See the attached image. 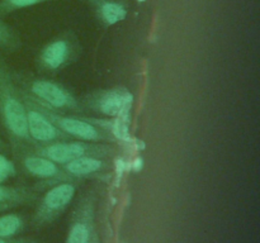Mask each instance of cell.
Masks as SVG:
<instances>
[{
    "instance_id": "obj_2",
    "label": "cell",
    "mask_w": 260,
    "mask_h": 243,
    "mask_svg": "<svg viewBox=\"0 0 260 243\" xmlns=\"http://www.w3.org/2000/svg\"><path fill=\"white\" fill-rule=\"evenodd\" d=\"M22 90L42 105L58 113H83L81 101L71 91L56 81L42 77H20Z\"/></svg>"
},
{
    "instance_id": "obj_7",
    "label": "cell",
    "mask_w": 260,
    "mask_h": 243,
    "mask_svg": "<svg viewBox=\"0 0 260 243\" xmlns=\"http://www.w3.org/2000/svg\"><path fill=\"white\" fill-rule=\"evenodd\" d=\"M37 101V100H36ZM41 110L45 113V115L60 129L62 133L70 138H76L79 141H88V142H102V143H116V137L108 131L96 124L89 123V122L83 120V119L75 118L71 115H63L62 113L52 110L47 106L38 103Z\"/></svg>"
},
{
    "instance_id": "obj_11",
    "label": "cell",
    "mask_w": 260,
    "mask_h": 243,
    "mask_svg": "<svg viewBox=\"0 0 260 243\" xmlns=\"http://www.w3.org/2000/svg\"><path fill=\"white\" fill-rule=\"evenodd\" d=\"M71 179L84 181L85 179H103L112 171L108 158L81 157L61 166Z\"/></svg>"
},
{
    "instance_id": "obj_19",
    "label": "cell",
    "mask_w": 260,
    "mask_h": 243,
    "mask_svg": "<svg viewBox=\"0 0 260 243\" xmlns=\"http://www.w3.org/2000/svg\"><path fill=\"white\" fill-rule=\"evenodd\" d=\"M5 149H7V146H5V143L3 142V139L0 138V152H4Z\"/></svg>"
},
{
    "instance_id": "obj_18",
    "label": "cell",
    "mask_w": 260,
    "mask_h": 243,
    "mask_svg": "<svg viewBox=\"0 0 260 243\" xmlns=\"http://www.w3.org/2000/svg\"><path fill=\"white\" fill-rule=\"evenodd\" d=\"M0 243H42L35 238H0Z\"/></svg>"
},
{
    "instance_id": "obj_20",
    "label": "cell",
    "mask_w": 260,
    "mask_h": 243,
    "mask_svg": "<svg viewBox=\"0 0 260 243\" xmlns=\"http://www.w3.org/2000/svg\"><path fill=\"white\" fill-rule=\"evenodd\" d=\"M8 209H10V208L4 207V205H0V213H2V212H5V210H8Z\"/></svg>"
},
{
    "instance_id": "obj_5",
    "label": "cell",
    "mask_w": 260,
    "mask_h": 243,
    "mask_svg": "<svg viewBox=\"0 0 260 243\" xmlns=\"http://www.w3.org/2000/svg\"><path fill=\"white\" fill-rule=\"evenodd\" d=\"M81 182L83 181L80 180H69L50 186L42 199L38 201L35 214L30 220L32 227H46L60 218L74 200L76 190Z\"/></svg>"
},
{
    "instance_id": "obj_21",
    "label": "cell",
    "mask_w": 260,
    "mask_h": 243,
    "mask_svg": "<svg viewBox=\"0 0 260 243\" xmlns=\"http://www.w3.org/2000/svg\"><path fill=\"white\" fill-rule=\"evenodd\" d=\"M89 243H98V242H96V240H95V239H94V237H93V239H91V240H90V242H89Z\"/></svg>"
},
{
    "instance_id": "obj_10",
    "label": "cell",
    "mask_w": 260,
    "mask_h": 243,
    "mask_svg": "<svg viewBox=\"0 0 260 243\" xmlns=\"http://www.w3.org/2000/svg\"><path fill=\"white\" fill-rule=\"evenodd\" d=\"M128 91L123 88H112L96 90L81 99L84 110L106 116H117L121 114L128 100Z\"/></svg>"
},
{
    "instance_id": "obj_13",
    "label": "cell",
    "mask_w": 260,
    "mask_h": 243,
    "mask_svg": "<svg viewBox=\"0 0 260 243\" xmlns=\"http://www.w3.org/2000/svg\"><path fill=\"white\" fill-rule=\"evenodd\" d=\"M38 190L27 186H5L0 184V205L15 208L19 205H30L38 201Z\"/></svg>"
},
{
    "instance_id": "obj_8",
    "label": "cell",
    "mask_w": 260,
    "mask_h": 243,
    "mask_svg": "<svg viewBox=\"0 0 260 243\" xmlns=\"http://www.w3.org/2000/svg\"><path fill=\"white\" fill-rule=\"evenodd\" d=\"M23 96L27 111V127L28 134L32 144H50L53 142L71 139L65 133L60 131L38 106L37 101L28 95L24 90L19 89Z\"/></svg>"
},
{
    "instance_id": "obj_12",
    "label": "cell",
    "mask_w": 260,
    "mask_h": 243,
    "mask_svg": "<svg viewBox=\"0 0 260 243\" xmlns=\"http://www.w3.org/2000/svg\"><path fill=\"white\" fill-rule=\"evenodd\" d=\"M96 20L104 27H112L126 19L127 8L121 0H89Z\"/></svg>"
},
{
    "instance_id": "obj_3",
    "label": "cell",
    "mask_w": 260,
    "mask_h": 243,
    "mask_svg": "<svg viewBox=\"0 0 260 243\" xmlns=\"http://www.w3.org/2000/svg\"><path fill=\"white\" fill-rule=\"evenodd\" d=\"M33 152L51 159L55 164L62 165L81 157H108L116 153L117 148L112 143L88 141H65L53 142L50 144H29Z\"/></svg>"
},
{
    "instance_id": "obj_1",
    "label": "cell",
    "mask_w": 260,
    "mask_h": 243,
    "mask_svg": "<svg viewBox=\"0 0 260 243\" xmlns=\"http://www.w3.org/2000/svg\"><path fill=\"white\" fill-rule=\"evenodd\" d=\"M0 118L13 144H32L28 134L24 100L12 76L5 70L0 71Z\"/></svg>"
},
{
    "instance_id": "obj_14",
    "label": "cell",
    "mask_w": 260,
    "mask_h": 243,
    "mask_svg": "<svg viewBox=\"0 0 260 243\" xmlns=\"http://www.w3.org/2000/svg\"><path fill=\"white\" fill-rule=\"evenodd\" d=\"M28 225L24 215L10 213L0 217V238H12L19 234Z\"/></svg>"
},
{
    "instance_id": "obj_17",
    "label": "cell",
    "mask_w": 260,
    "mask_h": 243,
    "mask_svg": "<svg viewBox=\"0 0 260 243\" xmlns=\"http://www.w3.org/2000/svg\"><path fill=\"white\" fill-rule=\"evenodd\" d=\"M15 175H17L15 165L10 159H8L4 154L0 153V184L12 179Z\"/></svg>"
},
{
    "instance_id": "obj_16",
    "label": "cell",
    "mask_w": 260,
    "mask_h": 243,
    "mask_svg": "<svg viewBox=\"0 0 260 243\" xmlns=\"http://www.w3.org/2000/svg\"><path fill=\"white\" fill-rule=\"evenodd\" d=\"M48 2H58V0H3L0 3V12L3 14L14 12V10L23 9V8H29L33 5L43 4Z\"/></svg>"
},
{
    "instance_id": "obj_15",
    "label": "cell",
    "mask_w": 260,
    "mask_h": 243,
    "mask_svg": "<svg viewBox=\"0 0 260 243\" xmlns=\"http://www.w3.org/2000/svg\"><path fill=\"white\" fill-rule=\"evenodd\" d=\"M20 39L12 28L8 27L4 22L0 20V47L7 48V50H18L20 47Z\"/></svg>"
},
{
    "instance_id": "obj_4",
    "label": "cell",
    "mask_w": 260,
    "mask_h": 243,
    "mask_svg": "<svg viewBox=\"0 0 260 243\" xmlns=\"http://www.w3.org/2000/svg\"><path fill=\"white\" fill-rule=\"evenodd\" d=\"M80 53L79 38L73 32H65L43 46L36 58V65L42 72H60L73 65Z\"/></svg>"
},
{
    "instance_id": "obj_6",
    "label": "cell",
    "mask_w": 260,
    "mask_h": 243,
    "mask_svg": "<svg viewBox=\"0 0 260 243\" xmlns=\"http://www.w3.org/2000/svg\"><path fill=\"white\" fill-rule=\"evenodd\" d=\"M15 157L18 158V162L22 166V170L28 174L29 176L36 177L40 180L41 186L38 187V191L42 189H46L47 186L58 184L62 181H69L71 179L60 165L55 164L51 159L41 156L32 151L29 144H14Z\"/></svg>"
},
{
    "instance_id": "obj_9",
    "label": "cell",
    "mask_w": 260,
    "mask_h": 243,
    "mask_svg": "<svg viewBox=\"0 0 260 243\" xmlns=\"http://www.w3.org/2000/svg\"><path fill=\"white\" fill-rule=\"evenodd\" d=\"M96 195L93 190L81 195L74 209L65 243H89L94 237Z\"/></svg>"
}]
</instances>
